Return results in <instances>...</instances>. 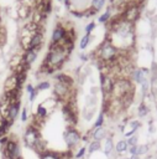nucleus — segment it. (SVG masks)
Here are the masks:
<instances>
[{
  "mask_svg": "<svg viewBox=\"0 0 157 159\" xmlns=\"http://www.w3.org/2000/svg\"><path fill=\"white\" fill-rule=\"evenodd\" d=\"M38 32L43 34L42 26H41V25H37V24H35V22H32V21L27 22V24L22 27V30H21V32H20V43H21V47L23 48V51H26V50L28 48V46H30V43H31V40H32L33 36H35L36 34H38Z\"/></svg>",
  "mask_w": 157,
  "mask_h": 159,
  "instance_id": "nucleus-1",
  "label": "nucleus"
},
{
  "mask_svg": "<svg viewBox=\"0 0 157 159\" xmlns=\"http://www.w3.org/2000/svg\"><path fill=\"white\" fill-rule=\"evenodd\" d=\"M1 152L5 159H20L21 148L17 138H14V135H10L7 142L4 145H1Z\"/></svg>",
  "mask_w": 157,
  "mask_h": 159,
  "instance_id": "nucleus-2",
  "label": "nucleus"
},
{
  "mask_svg": "<svg viewBox=\"0 0 157 159\" xmlns=\"http://www.w3.org/2000/svg\"><path fill=\"white\" fill-rule=\"evenodd\" d=\"M64 140L68 149H74L82 140V135L74 127H68L64 132Z\"/></svg>",
  "mask_w": 157,
  "mask_h": 159,
  "instance_id": "nucleus-3",
  "label": "nucleus"
},
{
  "mask_svg": "<svg viewBox=\"0 0 157 159\" xmlns=\"http://www.w3.org/2000/svg\"><path fill=\"white\" fill-rule=\"evenodd\" d=\"M40 138H41L40 137V129L31 124V125L27 127V129H26V132L23 134V143H25L26 147L33 149Z\"/></svg>",
  "mask_w": 157,
  "mask_h": 159,
  "instance_id": "nucleus-4",
  "label": "nucleus"
},
{
  "mask_svg": "<svg viewBox=\"0 0 157 159\" xmlns=\"http://www.w3.org/2000/svg\"><path fill=\"white\" fill-rule=\"evenodd\" d=\"M20 89H21V87L19 86V82H17V75L16 73H12L5 81L4 93H10V92H14V91H20Z\"/></svg>",
  "mask_w": 157,
  "mask_h": 159,
  "instance_id": "nucleus-5",
  "label": "nucleus"
},
{
  "mask_svg": "<svg viewBox=\"0 0 157 159\" xmlns=\"http://www.w3.org/2000/svg\"><path fill=\"white\" fill-rule=\"evenodd\" d=\"M66 32H67V30H66V27L63 26V25H57L56 27H54V30H53V34H52V40H51V45L49 46H54V45H58L62 40H63V37L66 36Z\"/></svg>",
  "mask_w": 157,
  "mask_h": 159,
  "instance_id": "nucleus-6",
  "label": "nucleus"
},
{
  "mask_svg": "<svg viewBox=\"0 0 157 159\" xmlns=\"http://www.w3.org/2000/svg\"><path fill=\"white\" fill-rule=\"evenodd\" d=\"M40 50H41V46H37V47L31 48V50H26L25 53L22 55V60H23V62H25L27 66H31V63L36 60L37 53H38Z\"/></svg>",
  "mask_w": 157,
  "mask_h": 159,
  "instance_id": "nucleus-7",
  "label": "nucleus"
},
{
  "mask_svg": "<svg viewBox=\"0 0 157 159\" xmlns=\"http://www.w3.org/2000/svg\"><path fill=\"white\" fill-rule=\"evenodd\" d=\"M19 111H20V101H16V102L11 103L10 109H9V113H7V117H6V120L10 124H12V122L16 119V117L19 114Z\"/></svg>",
  "mask_w": 157,
  "mask_h": 159,
  "instance_id": "nucleus-8",
  "label": "nucleus"
},
{
  "mask_svg": "<svg viewBox=\"0 0 157 159\" xmlns=\"http://www.w3.org/2000/svg\"><path fill=\"white\" fill-rule=\"evenodd\" d=\"M56 80H57V82H59V83H62V84H64L67 87L72 88V86H73V78L70 76L66 75V73H58L56 76Z\"/></svg>",
  "mask_w": 157,
  "mask_h": 159,
  "instance_id": "nucleus-9",
  "label": "nucleus"
},
{
  "mask_svg": "<svg viewBox=\"0 0 157 159\" xmlns=\"http://www.w3.org/2000/svg\"><path fill=\"white\" fill-rule=\"evenodd\" d=\"M137 14H138V9L137 6H131L126 10L125 12V17H126V21H134L136 17H137Z\"/></svg>",
  "mask_w": 157,
  "mask_h": 159,
  "instance_id": "nucleus-10",
  "label": "nucleus"
},
{
  "mask_svg": "<svg viewBox=\"0 0 157 159\" xmlns=\"http://www.w3.org/2000/svg\"><path fill=\"white\" fill-rule=\"evenodd\" d=\"M47 114H48V109L46 108V106H45L43 103H42V104H38L37 112H36V117L40 118L41 120H45L46 117H47Z\"/></svg>",
  "mask_w": 157,
  "mask_h": 159,
  "instance_id": "nucleus-11",
  "label": "nucleus"
},
{
  "mask_svg": "<svg viewBox=\"0 0 157 159\" xmlns=\"http://www.w3.org/2000/svg\"><path fill=\"white\" fill-rule=\"evenodd\" d=\"M10 125H11V124H10L5 118L0 117V138H2L4 135H6V133H7Z\"/></svg>",
  "mask_w": 157,
  "mask_h": 159,
  "instance_id": "nucleus-12",
  "label": "nucleus"
},
{
  "mask_svg": "<svg viewBox=\"0 0 157 159\" xmlns=\"http://www.w3.org/2000/svg\"><path fill=\"white\" fill-rule=\"evenodd\" d=\"M40 159H61V153L47 150L40 155Z\"/></svg>",
  "mask_w": 157,
  "mask_h": 159,
  "instance_id": "nucleus-13",
  "label": "nucleus"
},
{
  "mask_svg": "<svg viewBox=\"0 0 157 159\" xmlns=\"http://www.w3.org/2000/svg\"><path fill=\"white\" fill-rule=\"evenodd\" d=\"M104 137H105V129H104L103 127L94 129V132H93V138H94V140L100 142V139H103Z\"/></svg>",
  "mask_w": 157,
  "mask_h": 159,
  "instance_id": "nucleus-14",
  "label": "nucleus"
},
{
  "mask_svg": "<svg viewBox=\"0 0 157 159\" xmlns=\"http://www.w3.org/2000/svg\"><path fill=\"white\" fill-rule=\"evenodd\" d=\"M145 73H146V70H137L134 72V77L137 82H145Z\"/></svg>",
  "mask_w": 157,
  "mask_h": 159,
  "instance_id": "nucleus-15",
  "label": "nucleus"
},
{
  "mask_svg": "<svg viewBox=\"0 0 157 159\" xmlns=\"http://www.w3.org/2000/svg\"><path fill=\"white\" fill-rule=\"evenodd\" d=\"M127 142L126 140H120V142H117V144L115 145V149H116V152L117 153H124V152H126L127 150Z\"/></svg>",
  "mask_w": 157,
  "mask_h": 159,
  "instance_id": "nucleus-16",
  "label": "nucleus"
},
{
  "mask_svg": "<svg viewBox=\"0 0 157 159\" xmlns=\"http://www.w3.org/2000/svg\"><path fill=\"white\" fill-rule=\"evenodd\" d=\"M112 140H111V138H106L105 139V144H104V153L108 155V154H110V152L112 150Z\"/></svg>",
  "mask_w": 157,
  "mask_h": 159,
  "instance_id": "nucleus-17",
  "label": "nucleus"
},
{
  "mask_svg": "<svg viewBox=\"0 0 157 159\" xmlns=\"http://www.w3.org/2000/svg\"><path fill=\"white\" fill-rule=\"evenodd\" d=\"M99 148H100V142H98V140H93V142L89 144L88 152H89V154H91V153L99 150Z\"/></svg>",
  "mask_w": 157,
  "mask_h": 159,
  "instance_id": "nucleus-18",
  "label": "nucleus"
},
{
  "mask_svg": "<svg viewBox=\"0 0 157 159\" xmlns=\"http://www.w3.org/2000/svg\"><path fill=\"white\" fill-rule=\"evenodd\" d=\"M89 40H90V36H89V35H85V36H84V37L80 40V42H79V47H80L82 50H84V48L88 46Z\"/></svg>",
  "mask_w": 157,
  "mask_h": 159,
  "instance_id": "nucleus-19",
  "label": "nucleus"
},
{
  "mask_svg": "<svg viewBox=\"0 0 157 159\" xmlns=\"http://www.w3.org/2000/svg\"><path fill=\"white\" fill-rule=\"evenodd\" d=\"M48 88H49V82L43 81V82L38 83V86L36 87V91L38 92V91H45V89H48Z\"/></svg>",
  "mask_w": 157,
  "mask_h": 159,
  "instance_id": "nucleus-20",
  "label": "nucleus"
},
{
  "mask_svg": "<svg viewBox=\"0 0 157 159\" xmlns=\"http://www.w3.org/2000/svg\"><path fill=\"white\" fill-rule=\"evenodd\" d=\"M103 122H104V113H100V116L98 117V119H96V122L94 124V129L103 127Z\"/></svg>",
  "mask_w": 157,
  "mask_h": 159,
  "instance_id": "nucleus-21",
  "label": "nucleus"
},
{
  "mask_svg": "<svg viewBox=\"0 0 157 159\" xmlns=\"http://www.w3.org/2000/svg\"><path fill=\"white\" fill-rule=\"evenodd\" d=\"M104 5V0H93V9H95L96 11L100 10Z\"/></svg>",
  "mask_w": 157,
  "mask_h": 159,
  "instance_id": "nucleus-22",
  "label": "nucleus"
},
{
  "mask_svg": "<svg viewBox=\"0 0 157 159\" xmlns=\"http://www.w3.org/2000/svg\"><path fill=\"white\" fill-rule=\"evenodd\" d=\"M85 152H87V148H85V147H82L80 149H78V152L75 153V155H74V158H77V159H82V158L84 157V154H85Z\"/></svg>",
  "mask_w": 157,
  "mask_h": 159,
  "instance_id": "nucleus-23",
  "label": "nucleus"
},
{
  "mask_svg": "<svg viewBox=\"0 0 157 159\" xmlns=\"http://www.w3.org/2000/svg\"><path fill=\"white\" fill-rule=\"evenodd\" d=\"M109 16H110V11L108 10L105 14H103L100 17H99V21L100 22H105V21H108V19H109Z\"/></svg>",
  "mask_w": 157,
  "mask_h": 159,
  "instance_id": "nucleus-24",
  "label": "nucleus"
},
{
  "mask_svg": "<svg viewBox=\"0 0 157 159\" xmlns=\"http://www.w3.org/2000/svg\"><path fill=\"white\" fill-rule=\"evenodd\" d=\"M147 150H148V147H147V145H141V147H137V155L143 154V153H146Z\"/></svg>",
  "mask_w": 157,
  "mask_h": 159,
  "instance_id": "nucleus-25",
  "label": "nucleus"
},
{
  "mask_svg": "<svg viewBox=\"0 0 157 159\" xmlns=\"http://www.w3.org/2000/svg\"><path fill=\"white\" fill-rule=\"evenodd\" d=\"M27 118H28V116H27V108L25 107V108L22 109V112H21V120H22V122H26Z\"/></svg>",
  "mask_w": 157,
  "mask_h": 159,
  "instance_id": "nucleus-26",
  "label": "nucleus"
},
{
  "mask_svg": "<svg viewBox=\"0 0 157 159\" xmlns=\"http://www.w3.org/2000/svg\"><path fill=\"white\" fill-rule=\"evenodd\" d=\"M94 26H95L94 22H90V24H88V25L85 26V32H87V35H89V34L91 32V30L94 29Z\"/></svg>",
  "mask_w": 157,
  "mask_h": 159,
  "instance_id": "nucleus-27",
  "label": "nucleus"
},
{
  "mask_svg": "<svg viewBox=\"0 0 157 159\" xmlns=\"http://www.w3.org/2000/svg\"><path fill=\"white\" fill-rule=\"evenodd\" d=\"M146 113H147V108L145 107V104H141V106H140V109H138V114L142 117V116H145Z\"/></svg>",
  "mask_w": 157,
  "mask_h": 159,
  "instance_id": "nucleus-28",
  "label": "nucleus"
},
{
  "mask_svg": "<svg viewBox=\"0 0 157 159\" xmlns=\"http://www.w3.org/2000/svg\"><path fill=\"white\" fill-rule=\"evenodd\" d=\"M136 143H137V137H131L129 140H127V144H130V145H136Z\"/></svg>",
  "mask_w": 157,
  "mask_h": 159,
  "instance_id": "nucleus-29",
  "label": "nucleus"
},
{
  "mask_svg": "<svg viewBox=\"0 0 157 159\" xmlns=\"http://www.w3.org/2000/svg\"><path fill=\"white\" fill-rule=\"evenodd\" d=\"M26 89H27V92H28V94H32L35 91H36V88L32 86V84H27V87H26Z\"/></svg>",
  "mask_w": 157,
  "mask_h": 159,
  "instance_id": "nucleus-30",
  "label": "nucleus"
},
{
  "mask_svg": "<svg viewBox=\"0 0 157 159\" xmlns=\"http://www.w3.org/2000/svg\"><path fill=\"white\" fill-rule=\"evenodd\" d=\"M130 153H131L132 155H137V145H131Z\"/></svg>",
  "mask_w": 157,
  "mask_h": 159,
  "instance_id": "nucleus-31",
  "label": "nucleus"
},
{
  "mask_svg": "<svg viewBox=\"0 0 157 159\" xmlns=\"http://www.w3.org/2000/svg\"><path fill=\"white\" fill-rule=\"evenodd\" d=\"M131 159H138V158H137V155H132V158H131Z\"/></svg>",
  "mask_w": 157,
  "mask_h": 159,
  "instance_id": "nucleus-32",
  "label": "nucleus"
},
{
  "mask_svg": "<svg viewBox=\"0 0 157 159\" xmlns=\"http://www.w3.org/2000/svg\"><path fill=\"white\" fill-rule=\"evenodd\" d=\"M135 1H140V0H135Z\"/></svg>",
  "mask_w": 157,
  "mask_h": 159,
  "instance_id": "nucleus-33",
  "label": "nucleus"
}]
</instances>
